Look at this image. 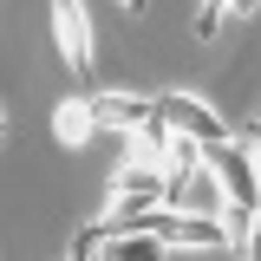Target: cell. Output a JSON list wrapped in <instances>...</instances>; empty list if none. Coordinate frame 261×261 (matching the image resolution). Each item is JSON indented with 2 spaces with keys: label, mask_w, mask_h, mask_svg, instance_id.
Masks as SVG:
<instances>
[{
  "label": "cell",
  "mask_w": 261,
  "mask_h": 261,
  "mask_svg": "<svg viewBox=\"0 0 261 261\" xmlns=\"http://www.w3.org/2000/svg\"><path fill=\"white\" fill-rule=\"evenodd\" d=\"M53 39H59V59L79 72V85H92V13L79 0H59L53 7Z\"/></svg>",
  "instance_id": "7a4b0ae2"
},
{
  "label": "cell",
  "mask_w": 261,
  "mask_h": 261,
  "mask_svg": "<svg viewBox=\"0 0 261 261\" xmlns=\"http://www.w3.org/2000/svg\"><path fill=\"white\" fill-rule=\"evenodd\" d=\"M0 137H7V105H0Z\"/></svg>",
  "instance_id": "8fae6325"
},
{
  "label": "cell",
  "mask_w": 261,
  "mask_h": 261,
  "mask_svg": "<svg viewBox=\"0 0 261 261\" xmlns=\"http://www.w3.org/2000/svg\"><path fill=\"white\" fill-rule=\"evenodd\" d=\"M157 170H163V183H190L196 170H202V144H190V137H163V157H157Z\"/></svg>",
  "instance_id": "277c9868"
},
{
  "label": "cell",
  "mask_w": 261,
  "mask_h": 261,
  "mask_svg": "<svg viewBox=\"0 0 261 261\" xmlns=\"http://www.w3.org/2000/svg\"><path fill=\"white\" fill-rule=\"evenodd\" d=\"M98 261H163V242L157 235H105Z\"/></svg>",
  "instance_id": "5b68a950"
},
{
  "label": "cell",
  "mask_w": 261,
  "mask_h": 261,
  "mask_svg": "<svg viewBox=\"0 0 261 261\" xmlns=\"http://www.w3.org/2000/svg\"><path fill=\"white\" fill-rule=\"evenodd\" d=\"M163 137H170V130H163L157 118H150V124L130 137V163H157V157H163Z\"/></svg>",
  "instance_id": "52a82bcc"
},
{
  "label": "cell",
  "mask_w": 261,
  "mask_h": 261,
  "mask_svg": "<svg viewBox=\"0 0 261 261\" xmlns=\"http://www.w3.org/2000/svg\"><path fill=\"white\" fill-rule=\"evenodd\" d=\"M235 150H242V163L255 170V183H261V118H248V124H242V137H235Z\"/></svg>",
  "instance_id": "ba28073f"
},
{
  "label": "cell",
  "mask_w": 261,
  "mask_h": 261,
  "mask_svg": "<svg viewBox=\"0 0 261 261\" xmlns=\"http://www.w3.org/2000/svg\"><path fill=\"white\" fill-rule=\"evenodd\" d=\"M228 27V7H196V39H216Z\"/></svg>",
  "instance_id": "9c48e42d"
},
{
  "label": "cell",
  "mask_w": 261,
  "mask_h": 261,
  "mask_svg": "<svg viewBox=\"0 0 261 261\" xmlns=\"http://www.w3.org/2000/svg\"><path fill=\"white\" fill-rule=\"evenodd\" d=\"M255 261H261V248H255Z\"/></svg>",
  "instance_id": "7c38bea8"
},
{
  "label": "cell",
  "mask_w": 261,
  "mask_h": 261,
  "mask_svg": "<svg viewBox=\"0 0 261 261\" xmlns=\"http://www.w3.org/2000/svg\"><path fill=\"white\" fill-rule=\"evenodd\" d=\"M157 124L176 130V137H190V144H202V150H222L228 144L222 111H216L209 98H196V92H163L157 98Z\"/></svg>",
  "instance_id": "6da1fadb"
},
{
  "label": "cell",
  "mask_w": 261,
  "mask_h": 261,
  "mask_svg": "<svg viewBox=\"0 0 261 261\" xmlns=\"http://www.w3.org/2000/svg\"><path fill=\"white\" fill-rule=\"evenodd\" d=\"M53 137H59L65 150H79V144L92 137V118H85V105H79V98H65L59 111H53Z\"/></svg>",
  "instance_id": "8992f818"
},
{
  "label": "cell",
  "mask_w": 261,
  "mask_h": 261,
  "mask_svg": "<svg viewBox=\"0 0 261 261\" xmlns=\"http://www.w3.org/2000/svg\"><path fill=\"white\" fill-rule=\"evenodd\" d=\"M85 118H92V130H124V137H137V130L157 118V98H137V92H98V98H85Z\"/></svg>",
  "instance_id": "3957f363"
},
{
  "label": "cell",
  "mask_w": 261,
  "mask_h": 261,
  "mask_svg": "<svg viewBox=\"0 0 261 261\" xmlns=\"http://www.w3.org/2000/svg\"><path fill=\"white\" fill-rule=\"evenodd\" d=\"M248 235H255V248H261V209H255V222H248Z\"/></svg>",
  "instance_id": "30bf717a"
}]
</instances>
